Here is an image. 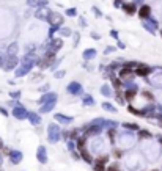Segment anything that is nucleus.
<instances>
[{
	"label": "nucleus",
	"instance_id": "1",
	"mask_svg": "<svg viewBox=\"0 0 162 171\" xmlns=\"http://www.w3.org/2000/svg\"><path fill=\"white\" fill-rule=\"evenodd\" d=\"M36 63H38V58H36L33 54H27V55L22 58L21 66L16 69L14 75H16V77H24V75H27V74L33 69V66H35Z\"/></svg>",
	"mask_w": 162,
	"mask_h": 171
},
{
	"label": "nucleus",
	"instance_id": "2",
	"mask_svg": "<svg viewBox=\"0 0 162 171\" xmlns=\"http://www.w3.org/2000/svg\"><path fill=\"white\" fill-rule=\"evenodd\" d=\"M60 138H62L60 126L58 124H49V127H47V141L51 144H55V143H58Z\"/></svg>",
	"mask_w": 162,
	"mask_h": 171
},
{
	"label": "nucleus",
	"instance_id": "3",
	"mask_svg": "<svg viewBox=\"0 0 162 171\" xmlns=\"http://www.w3.org/2000/svg\"><path fill=\"white\" fill-rule=\"evenodd\" d=\"M54 60H55V50H52V49H49V50H47V52L44 54V57L38 60V63H36V66H38L40 69H46V68H49V66H52V63H54Z\"/></svg>",
	"mask_w": 162,
	"mask_h": 171
},
{
	"label": "nucleus",
	"instance_id": "4",
	"mask_svg": "<svg viewBox=\"0 0 162 171\" xmlns=\"http://www.w3.org/2000/svg\"><path fill=\"white\" fill-rule=\"evenodd\" d=\"M11 115H13L16 119H19V121L29 118V111H27V108L22 107V105H14L13 110H11Z\"/></svg>",
	"mask_w": 162,
	"mask_h": 171
},
{
	"label": "nucleus",
	"instance_id": "5",
	"mask_svg": "<svg viewBox=\"0 0 162 171\" xmlns=\"http://www.w3.org/2000/svg\"><path fill=\"white\" fill-rule=\"evenodd\" d=\"M142 27L146 30V32H149L151 35H154V32L157 30V27H159V24H157V21L156 19H153L151 16L148 18V19H145L143 22H142Z\"/></svg>",
	"mask_w": 162,
	"mask_h": 171
},
{
	"label": "nucleus",
	"instance_id": "6",
	"mask_svg": "<svg viewBox=\"0 0 162 171\" xmlns=\"http://www.w3.org/2000/svg\"><path fill=\"white\" fill-rule=\"evenodd\" d=\"M102 132V127L101 126H96V124H93V122H90L87 127H85V135L84 137H98L99 133Z\"/></svg>",
	"mask_w": 162,
	"mask_h": 171
},
{
	"label": "nucleus",
	"instance_id": "7",
	"mask_svg": "<svg viewBox=\"0 0 162 171\" xmlns=\"http://www.w3.org/2000/svg\"><path fill=\"white\" fill-rule=\"evenodd\" d=\"M123 82H132V79L135 77V71L132 69H127V68H123L120 71V75H118Z\"/></svg>",
	"mask_w": 162,
	"mask_h": 171
},
{
	"label": "nucleus",
	"instance_id": "8",
	"mask_svg": "<svg viewBox=\"0 0 162 171\" xmlns=\"http://www.w3.org/2000/svg\"><path fill=\"white\" fill-rule=\"evenodd\" d=\"M66 91L69 93V94H73V96H79V94H82V85L79 83V82H71L68 86H66Z\"/></svg>",
	"mask_w": 162,
	"mask_h": 171
},
{
	"label": "nucleus",
	"instance_id": "9",
	"mask_svg": "<svg viewBox=\"0 0 162 171\" xmlns=\"http://www.w3.org/2000/svg\"><path fill=\"white\" fill-rule=\"evenodd\" d=\"M18 63H19V58H18V55H13V57L7 55L3 68H5L7 71H11V69H14V68H16V65H18Z\"/></svg>",
	"mask_w": 162,
	"mask_h": 171
},
{
	"label": "nucleus",
	"instance_id": "10",
	"mask_svg": "<svg viewBox=\"0 0 162 171\" xmlns=\"http://www.w3.org/2000/svg\"><path fill=\"white\" fill-rule=\"evenodd\" d=\"M129 88L124 91V99L127 101V102H131V101H134V97H135V94H137V91H138V88H137V85L135 83H131V85H127Z\"/></svg>",
	"mask_w": 162,
	"mask_h": 171
},
{
	"label": "nucleus",
	"instance_id": "11",
	"mask_svg": "<svg viewBox=\"0 0 162 171\" xmlns=\"http://www.w3.org/2000/svg\"><path fill=\"white\" fill-rule=\"evenodd\" d=\"M52 11L47 10V7H41L35 11V18L36 19H41V21H49V16H51Z\"/></svg>",
	"mask_w": 162,
	"mask_h": 171
},
{
	"label": "nucleus",
	"instance_id": "12",
	"mask_svg": "<svg viewBox=\"0 0 162 171\" xmlns=\"http://www.w3.org/2000/svg\"><path fill=\"white\" fill-rule=\"evenodd\" d=\"M51 25H58V27H62V24H63V16L60 14V13H55V11H52L51 13V16H49V21H47Z\"/></svg>",
	"mask_w": 162,
	"mask_h": 171
},
{
	"label": "nucleus",
	"instance_id": "13",
	"mask_svg": "<svg viewBox=\"0 0 162 171\" xmlns=\"http://www.w3.org/2000/svg\"><path fill=\"white\" fill-rule=\"evenodd\" d=\"M91 122L96 124V126H101V127H116V124H118V122H115V121L104 119V118H96V119H93Z\"/></svg>",
	"mask_w": 162,
	"mask_h": 171
},
{
	"label": "nucleus",
	"instance_id": "14",
	"mask_svg": "<svg viewBox=\"0 0 162 171\" xmlns=\"http://www.w3.org/2000/svg\"><path fill=\"white\" fill-rule=\"evenodd\" d=\"M151 72H153V68H149V66H146V65H140V66L135 69V75H138V77H148Z\"/></svg>",
	"mask_w": 162,
	"mask_h": 171
},
{
	"label": "nucleus",
	"instance_id": "15",
	"mask_svg": "<svg viewBox=\"0 0 162 171\" xmlns=\"http://www.w3.org/2000/svg\"><path fill=\"white\" fill-rule=\"evenodd\" d=\"M8 157H10V162L11 163H14V165H18V163H21L22 162V152L21 151H18V149H13L10 154H8Z\"/></svg>",
	"mask_w": 162,
	"mask_h": 171
},
{
	"label": "nucleus",
	"instance_id": "16",
	"mask_svg": "<svg viewBox=\"0 0 162 171\" xmlns=\"http://www.w3.org/2000/svg\"><path fill=\"white\" fill-rule=\"evenodd\" d=\"M36 158L40 163H47V151L44 146H38L36 149Z\"/></svg>",
	"mask_w": 162,
	"mask_h": 171
},
{
	"label": "nucleus",
	"instance_id": "17",
	"mask_svg": "<svg viewBox=\"0 0 162 171\" xmlns=\"http://www.w3.org/2000/svg\"><path fill=\"white\" fill-rule=\"evenodd\" d=\"M137 14L140 16V19H148L149 16H151V8L148 7V5H142L140 8H138V11H137Z\"/></svg>",
	"mask_w": 162,
	"mask_h": 171
},
{
	"label": "nucleus",
	"instance_id": "18",
	"mask_svg": "<svg viewBox=\"0 0 162 171\" xmlns=\"http://www.w3.org/2000/svg\"><path fill=\"white\" fill-rule=\"evenodd\" d=\"M54 119H55L57 122H60V124H71V122L74 121L71 116H66V115H62V113H55V115H54Z\"/></svg>",
	"mask_w": 162,
	"mask_h": 171
},
{
	"label": "nucleus",
	"instance_id": "19",
	"mask_svg": "<svg viewBox=\"0 0 162 171\" xmlns=\"http://www.w3.org/2000/svg\"><path fill=\"white\" fill-rule=\"evenodd\" d=\"M123 11L126 13V14H129V16H132V14H135L138 10H137V5L132 2V3H123Z\"/></svg>",
	"mask_w": 162,
	"mask_h": 171
},
{
	"label": "nucleus",
	"instance_id": "20",
	"mask_svg": "<svg viewBox=\"0 0 162 171\" xmlns=\"http://www.w3.org/2000/svg\"><path fill=\"white\" fill-rule=\"evenodd\" d=\"M57 105V99H52V101H49V102H46V104H43L41 105V108H40V111L41 113H49V111H52L54 110V107Z\"/></svg>",
	"mask_w": 162,
	"mask_h": 171
},
{
	"label": "nucleus",
	"instance_id": "21",
	"mask_svg": "<svg viewBox=\"0 0 162 171\" xmlns=\"http://www.w3.org/2000/svg\"><path fill=\"white\" fill-rule=\"evenodd\" d=\"M63 47V39L62 38H52L51 39V46H49V49H52V50H60Z\"/></svg>",
	"mask_w": 162,
	"mask_h": 171
},
{
	"label": "nucleus",
	"instance_id": "22",
	"mask_svg": "<svg viewBox=\"0 0 162 171\" xmlns=\"http://www.w3.org/2000/svg\"><path fill=\"white\" fill-rule=\"evenodd\" d=\"M96 49H87V50H84V54H82V58L85 60V61H91V60H94V57H96Z\"/></svg>",
	"mask_w": 162,
	"mask_h": 171
},
{
	"label": "nucleus",
	"instance_id": "23",
	"mask_svg": "<svg viewBox=\"0 0 162 171\" xmlns=\"http://www.w3.org/2000/svg\"><path fill=\"white\" fill-rule=\"evenodd\" d=\"M57 97H58L57 93H46V94L41 96V99H38V104L43 105V104H46V102H49V101H52V99H57Z\"/></svg>",
	"mask_w": 162,
	"mask_h": 171
},
{
	"label": "nucleus",
	"instance_id": "24",
	"mask_svg": "<svg viewBox=\"0 0 162 171\" xmlns=\"http://www.w3.org/2000/svg\"><path fill=\"white\" fill-rule=\"evenodd\" d=\"M29 121L32 126H38V124H41V116L36 111H29Z\"/></svg>",
	"mask_w": 162,
	"mask_h": 171
},
{
	"label": "nucleus",
	"instance_id": "25",
	"mask_svg": "<svg viewBox=\"0 0 162 171\" xmlns=\"http://www.w3.org/2000/svg\"><path fill=\"white\" fill-rule=\"evenodd\" d=\"M47 0H27V5L33 7V8H41V7H47Z\"/></svg>",
	"mask_w": 162,
	"mask_h": 171
},
{
	"label": "nucleus",
	"instance_id": "26",
	"mask_svg": "<svg viewBox=\"0 0 162 171\" xmlns=\"http://www.w3.org/2000/svg\"><path fill=\"white\" fill-rule=\"evenodd\" d=\"M127 111H129L131 115H135V116H146V111H145V110H137V108H134L132 105L127 107Z\"/></svg>",
	"mask_w": 162,
	"mask_h": 171
},
{
	"label": "nucleus",
	"instance_id": "27",
	"mask_svg": "<svg viewBox=\"0 0 162 171\" xmlns=\"http://www.w3.org/2000/svg\"><path fill=\"white\" fill-rule=\"evenodd\" d=\"M18 50H19V46H18V43H13V44L8 47V50H7V55H10V57H13V55H18Z\"/></svg>",
	"mask_w": 162,
	"mask_h": 171
},
{
	"label": "nucleus",
	"instance_id": "28",
	"mask_svg": "<svg viewBox=\"0 0 162 171\" xmlns=\"http://www.w3.org/2000/svg\"><path fill=\"white\" fill-rule=\"evenodd\" d=\"M82 104H84L85 107L94 105V99H93V96H90V94H85V96H84V99H82Z\"/></svg>",
	"mask_w": 162,
	"mask_h": 171
},
{
	"label": "nucleus",
	"instance_id": "29",
	"mask_svg": "<svg viewBox=\"0 0 162 171\" xmlns=\"http://www.w3.org/2000/svg\"><path fill=\"white\" fill-rule=\"evenodd\" d=\"M138 137H140V138H143V140H149V138H153V133H151L149 130L140 129V130H138Z\"/></svg>",
	"mask_w": 162,
	"mask_h": 171
},
{
	"label": "nucleus",
	"instance_id": "30",
	"mask_svg": "<svg viewBox=\"0 0 162 171\" xmlns=\"http://www.w3.org/2000/svg\"><path fill=\"white\" fill-rule=\"evenodd\" d=\"M80 157H82L87 163H91V162H93V157H91V154H90L87 149H84V151L80 152Z\"/></svg>",
	"mask_w": 162,
	"mask_h": 171
},
{
	"label": "nucleus",
	"instance_id": "31",
	"mask_svg": "<svg viewBox=\"0 0 162 171\" xmlns=\"http://www.w3.org/2000/svg\"><path fill=\"white\" fill-rule=\"evenodd\" d=\"M60 28H62V27H58V25H51V28H49V33H47L49 39H52V38H54V35H55L57 32H60Z\"/></svg>",
	"mask_w": 162,
	"mask_h": 171
},
{
	"label": "nucleus",
	"instance_id": "32",
	"mask_svg": "<svg viewBox=\"0 0 162 171\" xmlns=\"http://www.w3.org/2000/svg\"><path fill=\"white\" fill-rule=\"evenodd\" d=\"M101 94L102 96H105V97H110L112 96V90H110V86H107V85H104V86H101Z\"/></svg>",
	"mask_w": 162,
	"mask_h": 171
},
{
	"label": "nucleus",
	"instance_id": "33",
	"mask_svg": "<svg viewBox=\"0 0 162 171\" xmlns=\"http://www.w3.org/2000/svg\"><path fill=\"white\" fill-rule=\"evenodd\" d=\"M102 108H104L105 111L116 113V107H113V105H112V104H109V102H102Z\"/></svg>",
	"mask_w": 162,
	"mask_h": 171
},
{
	"label": "nucleus",
	"instance_id": "34",
	"mask_svg": "<svg viewBox=\"0 0 162 171\" xmlns=\"http://www.w3.org/2000/svg\"><path fill=\"white\" fill-rule=\"evenodd\" d=\"M58 33H60L62 36H66V38H68V36H71V35H73V30H71L69 27H62Z\"/></svg>",
	"mask_w": 162,
	"mask_h": 171
},
{
	"label": "nucleus",
	"instance_id": "35",
	"mask_svg": "<svg viewBox=\"0 0 162 171\" xmlns=\"http://www.w3.org/2000/svg\"><path fill=\"white\" fill-rule=\"evenodd\" d=\"M123 127L124 129H129V130H140L135 122H123Z\"/></svg>",
	"mask_w": 162,
	"mask_h": 171
},
{
	"label": "nucleus",
	"instance_id": "36",
	"mask_svg": "<svg viewBox=\"0 0 162 171\" xmlns=\"http://www.w3.org/2000/svg\"><path fill=\"white\" fill-rule=\"evenodd\" d=\"M107 162H109V155H107V154H104V155H99V157L96 158V162H94V163H101V165H107Z\"/></svg>",
	"mask_w": 162,
	"mask_h": 171
},
{
	"label": "nucleus",
	"instance_id": "37",
	"mask_svg": "<svg viewBox=\"0 0 162 171\" xmlns=\"http://www.w3.org/2000/svg\"><path fill=\"white\" fill-rule=\"evenodd\" d=\"M140 66V63H137V61H131V63H124V68H127V69H137Z\"/></svg>",
	"mask_w": 162,
	"mask_h": 171
},
{
	"label": "nucleus",
	"instance_id": "38",
	"mask_svg": "<svg viewBox=\"0 0 162 171\" xmlns=\"http://www.w3.org/2000/svg\"><path fill=\"white\" fill-rule=\"evenodd\" d=\"M93 171H107L105 165H101V163H93Z\"/></svg>",
	"mask_w": 162,
	"mask_h": 171
},
{
	"label": "nucleus",
	"instance_id": "39",
	"mask_svg": "<svg viewBox=\"0 0 162 171\" xmlns=\"http://www.w3.org/2000/svg\"><path fill=\"white\" fill-rule=\"evenodd\" d=\"M66 16L76 18V16H77V10H76V8H68V10H66Z\"/></svg>",
	"mask_w": 162,
	"mask_h": 171
},
{
	"label": "nucleus",
	"instance_id": "40",
	"mask_svg": "<svg viewBox=\"0 0 162 171\" xmlns=\"http://www.w3.org/2000/svg\"><path fill=\"white\" fill-rule=\"evenodd\" d=\"M142 96H143V97H146L148 101H153V99H154V96H153L149 91H146V90H143V91H142Z\"/></svg>",
	"mask_w": 162,
	"mask_h": 171
},
{
	"label": "nucleus",
	"instance_id": "41",
	"mask_svg": "<svg viewBox=\"0 0 162 171\" xmlns=\"http://www.w3.org/2000/svg\"><path fill=\"white\" fill-rule=\"evenodd\" d=\"M113 52H116V47H113V46H109V47L104 50V55H109V54H113Z\"/></svg>",
	"mask_w": 162,
	"mask_h": 171
},
{
	"label": "nucleus",
	"instance_id": "42",
	"mask_svg": "<svg viewBox=\"0 0 162 171\" xmlns=\"http://www.w3.org/2000/svg\"><path fill=\"white\" fill-rule=\"evenodd\" d=\"M91 11L94 13V16H96V18H102V13L99 11V8H98V7H93V8H91Z\"/></svg>",
	"mask_w": 162,
	"mask_h": 171
},
{
	"label": "nucleus",
	"instance_id": "43",
	"mask_svg": "<svg viewBox=\"0 0 162 171\" xmlns=\"http://www.w3.org/2000/svg\"><path fill=\"white\" fill-rule=\"evenodd\" d=\"M65 74H66L65 71H57V72L54 74V77H55V79H63V77H65Z\"/></svg>",
	"mask_w": 162,
	"mask_h": 171
},
{
	"label": "nucleus",
	"instance_id": "44",
	"mask_svg": "<svg viewBox=\"0 0 162 171\" xmlns=\"http://www.w3.org/2000/svg\"><path fill=\"white\" fill-rule=\"evenodd\" d=\"M10 97H13V99H19V97H21V91H11V93H10Z\"/></svg>",
	"mask_w": 162,
	"mask_h": 171
},
{
	"label": "nucleus",
	"instance_id": "45",
	"mask_svg": "<svg viewBox=\"0 0 162 171\" xmlns=\"http://www.w3.org/2000/svg\"><path fill=\"white\" fill-rule=\"evenodd\" d=\"M76 146H77V144H76L74 141H68V148H69V151H71V152H74V151H76Z\"/></svg>",
	"mask_w": 162,
	"mask_h": 171
},
{
	"label": "nucleus",
	"instance_id": "46",
	"mask_svg": "<svg viewBox=\"0 0 162 171\" xmlns=\"http://www.w3.org/2000/svg\"><path fill=\"white\" fill-rule=\"evenodd\" d=\"M107 171H120V169H118V165L116 163H112L110 166H107Z\"/></svg>",
	"mask_w": 162,
	"mask_h": 171
},
{
	"label": "nucleus",
	"instance_id": "47",
	"mask_svg": "<svg viewBox=\"0 0 162 171\" xmlns=\"http://www.w3.org/2000/svg\"><path fill=\"white\" fill-rule=\"evenodd\" d=\"M109 137H110V141H113V140H115V130H113V127L109 130Z\"/></svg>",
	"mask_w": 162,
	"mask_h": 171
},
{
	"label": "nucleus",
	"instance_id": "48",
	"mask_svg": "<svg viewBox=\"0 0 162 171\" xmlns=\"http://www.w3.org/2000/svg\"><path fill=\"white\" fill-rule=\"evenodd\" d=\"M113 7L120 8V7H123V2H120V0H113Z\"/></svg>",
	"mask_w": 162,
	"mask_h": 171
},
{
	"label": "nucleus",
	"instance_id": "49",
	"mask_svg": "<svg viewBox=\"0 0 162 171\" xmlns=\"http://www.w3.org/2000/svg\"><path fill=\"white\" fill-rule=\"evenodd\" d=\"M110 36L115 38V39H118V32L116 30H110Z\"/></svg>",
	"mask_w": 162,
	"mask_h": 171
},
{
	"label": "nucleus",
	"instance_id": "50",
	"mask_svg": "<svg viewBox=\"0 0 162 171\" xmlns=\"http://www.w3.org/2000/svg\"><path fill=\"white\" fill-rule=\"evenodd\" d=\"M91 38H93V39H96V41H99V39H101V36H99L96 32H91Z\"/></svg>",
	"mask_w": 162,
	"mask_h": 171
},
{
	"label": "nucleus",
	"instance_id": "51",
	"mask_svg": "<svg viewBox=\"0 0 162 171\" xmlns=\"http://www.w3.org/2000/svg\"><path fill=\"white\" fill-rule=\"evenodd\" d=\"M156 116H157V119H159V127L162 129V113H157Z\"/></svg>",
	"mask_w": 162,
	"mask_h": 171
},
{
	"label": "nucleus",
	"instance_id": "52",
	"mask_svg": "<svg viewBox=\"0 0 162 171\" xmlns=\"http://www.w3.org/2000/svg\"><path fill=\"white\" fill-rule=\"evenodd\" d=\"M121 154H123V152H121L120 149H118V151H116V149L113 151V155H115V157H121Z\"/></svg>",
	"mask_w": 162,
	"mask_h": 171
},
{
	"label": "nucleus",
	"instance_id": "53",
	"mask_svg": "<svg viewBox=\"0 0 162 171\" xmlns=\"http://www.w3.org/2000/svg\"><path fill=\"white\" fill-rule=\"evenodd\" d=\"M0 113H2L3 116H8V111H7V110H5L3 107H0Z\"/></svg>",
	"mask_w": 162,
	"mask_h": 171
},
{
	"label": "nucleus",
	"instance_id": "54",
	"mask_svg": "<svg viewBox=\"0 0 162 171\" xmlns=\"http://www.w3.org/2000/svg\"><path fill=\"white\" fill-rule=\"evenodd\" d=\"M79 22H80V25L82 27H85L87 24H85V18H79Z\"/></svg>",
	"mask_w": 162,
	"mask_h": 171
},
{
	"label": "nucleus",
	"instance_id": "55",
	"mask_svg": "<svg viewBox=\"0 0 162 171\" xmlns=\"http://www.w3.org/2000/svg\"><path fill=\"white\" fill-rule=\"evenodd\" d=\"M134 3H135V5H140V7H142V5H143V0H134Z\"/></svg>",
	"mask_w": 162,
	"mask_h": 171
},
{
	"label": "nucleus",
	"instance_id": "56",
	"mask_svg": "<svg viewBox=\"0 0 162 171\" xmlns=\"http://www.w3.org/2000/svg\"><path fill=\"white\" fill-rule=\"evenodd\" d=\"M47 90H49V85H44V86L40 88V91H47Z\"/></svg>",
	"mask_w": 162,
	"mask_h": 171
},
{
	"label": "nucleus",
	"instance_id": "57",
	"mask_svg": "<svg viewBox=\"0 0 162 171\" xmlns=\"http://www.w3.org/2000/svg\"><path fill=\"white\" fill-rule=\"evenodd\" d=\"M5 65V60H3V57H0V68H2Z\"/></svg>",
	"mask_w": 162,
	"mask_h": 171
},
{
	"label": "nucleus",
	"instance_id": "58",
	"mask_svg": "<svg viewBox=\"0 0 162 171\" xmlns=\"http://www.w3.org/2000/svg\"><path fill=\"white\" fill-rule=\"evenodd\" d=\"M2 151H3V141L0 140V152H2Z\"/></svg>",
	"mask_w": 162,
	"mask_h": 171
},
{
	"label": "nucleus",
	"instance_id": "59",
	"mask_svg": "<svg viewBox=\"0 0 162 171\" xmlns=\"http://www.w3.org/2000/svg\"><path fill=\"white\" fill-rule=\"evenodd\" d=\"M157 110H159V113H162V105H157Z\"/></svg>",
	"mask_w": 162,
	"mask_h": 171
},
{
	"label": "nucleus",
	"instance_id": "60",
	"mask_svg": "<svg viewBox=\"0 0 162 171\" xmlns=\"http://www.w3.org/2000/svg\"><path fill=\"white\" fill-rule=\"evenodd\" d=\"M0 171H3V169H2V166H0Z\"/></svg>",
	"mask_w": 162,
	"mask_h": 171
},
{
	"label": "nucleus",
	"instance_id": "61",
	"mask_svg": "<svg viewBox=\"0 0 162 171\" xmlns=\"http://www.w3.org/2000/svg\"><path fill=\"white\" fill-rule=\"evenodd\" d=\"M160 36H162V32H160Z\"/></svg>",
	"mask_w": 162,
	"mask_h": 171
},
{
	"label": "nucleus",
	"instance_id": "62",
	"mask_svg": "<svg viewBox=\"0 0 162 171\" xmlns=\"http://www.w3.org/2000/svg\"><path fill=\"white\" fill-rule=\"evenodd\" d=\"M120 2H123V0H120Z\"/></svg>",
	"mask_w": 162,
	"mask_h": 171
}]
</instances>
